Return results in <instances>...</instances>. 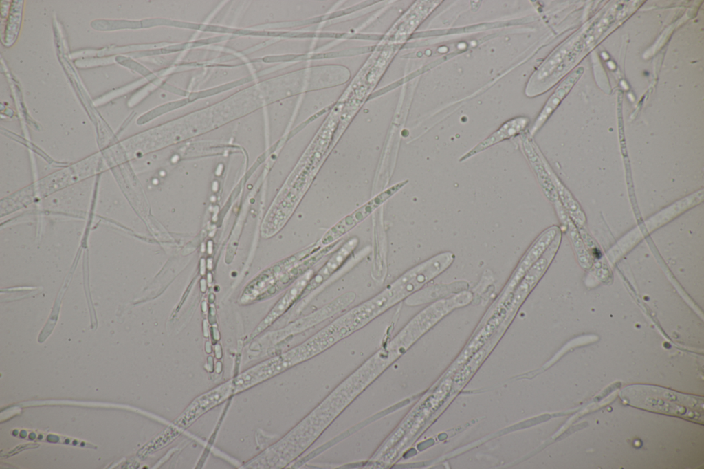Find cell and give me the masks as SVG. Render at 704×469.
Segmentation results:
<instances>
[{
	"mask_svg": "<svg viewBox=\"0 0 704 469\" xmlns=\"http://www.w3.org/2000/svg\"><path fill=\"white\" fill-rule=\"evenodd\" d=\"M314 274L312 269L309 270L303 275L295 281L284 295L279 299L274 308L259 324L252 333L254 338L270 326L281 314H283L294 303L300 298L307 284Z\"/></svg>",
	"mask_w": 704,
	"mask_h": 469,
	"instance_id": "cell-8",
	"label": "cell"
},
{
	"mask_svg": "<svg viewBox=\"0 0 704 469\" xmlns=\"http://www.w3.org/2000/svg\"><path fill=\"white\" fill-rule=\"evenodd\" d=\"M578 72L579 70H577L571 74V76L562 82L549 98L542 109L539 113L532 127L529 129V135L531 137H533L542 127L551 114L558 107L562 99L572 87L575 80L580 76V74H579Z\"/></svg>",
	"mask_w": 704,
	"mask_h": 469,
	"instance_id": "cell-10",
	"label": "cell"
},
{
	"mask_svg": "<svg viewBox=\"0 0 704 469\" xmlns=\"http://www.w3.org/2000/svg\"><path fill=\"white\" fill-rule=\"evenodd\" d=\"M529 122V118L526 116H518L506 121L496 131L463 154L459 162H464L492 146L522 133Z\"/></svg>",
	"mask_w": 704,
	"mask_h": 469,
	"instance_id": "cell-7",
	"label": "cell"
},
{
	"mask_svg": "<svg viewBox=\"0 0 704 469\" xmlns=\"http://www.w3.org/2000/svg\"><path fill=\"white\" fill-rule=\"evenodd\" d=\"M358 242L357 238H353L340 247L326 263L316 273L313 274L300 298L305 299L328 280L345 263L355 250Z\"/></svg>",
	"mask_w": 704,
	"mask_h": 469,
	"instance_id": "cell-6",
	"label": "cell"
},
{
	"mask_svg": "<svg viewBox=\"0 0 704 469\" xmlns=\"http://www.w3.org/2000/svg\"><path fill=\"white\" fill-rule=\"evenodd\" d=\"M451 252L439 253L413 267L388 285L393 296L399 302L419 290L445 271L454 261Z\"/></svg>",
	"mask_w": 704,
	"mask_h": 469,
	"instance_id": "cell-2",
	"label": "cell"
},
{
	"mask_svg": "<svg viewBox=\"0 0 704 469\" xmlns=\"http://www.w3.org/2000/svg\"><path fill=\"white\" fill-rule=\"evenodd\" d=\"M622 395L632 406L703 421V401L690 395L661 388L640 386L626 388Z\"/></svg>",
	"mask_w": 704,
	"mask_h": 469,
	"instance_id": "cell-1",
	"label": "cell"
},
{
	"mask_svg": "<svg viewBox=\"0 0 704 469\" xmlns=\"http://www.w3.org/2000/svg\"><path fill=\"white\" fill-rule=\"evenodd\" d=\"M317 248L318 246H316L309 247L267 269L246 287L241 296V301L247 302L263 294H272L274 288L285 274L300 261L315 251Z\"/></svg>",
	"mask_w": 704,
	"mask_h": 469,
	"instance_id": "cell-5",
	"label": "cell"
},
{
	"mask_svg": "<svg viewBox=\"0 0 704 469\" xmlns=\"http://www.w3.org/2000/svg\"><path fill=\"white\" fill-rule=\"evenodd\" d=\"M468 287L469 283L462 280L432 285L413 293L406 298L405 302L408 305H419L467 290Z\"/></svg>",
	"mask_w": 704,
	"mask_h": 469,
	"instance_id": "cell-9",
	"label": "cell"
},
{
	"mask_svg": "<svg viewBox=\"0 0 704 469\" xmlns=\"http://www.w3.org/2000/svg\"><path fill=\"white\" fill-rule=\"evenodd\" d=\"M407 181L399 182L377 195L369 201L342 218L329 228L320 240V246L324 247L335 243L340 237L364 221L375 209L399 190Z\"/></svg>",
	"mask_w": 704,
	"mask_h": 469,
	"instance_id": "cell-3",
	"label": "cell"
},
{
	"mask_svg": "<svg viewBox=\"0 0 704 469\" xmlns=\"http://www.w3.org/2000/svg\"><path fill=\"white\" fill-rule=\"evenodd\" d=\"M232 380L213 389L195 399L186 410L166 429L173 439L188 428L195 420L211 408L222 402L234 394Z\"/></svg>",
	"mask_w": 704,
	"mask_h": 469,
	"instance_id": "cell-4",
	"label": "cell"
}]
</instances>
